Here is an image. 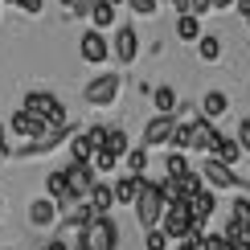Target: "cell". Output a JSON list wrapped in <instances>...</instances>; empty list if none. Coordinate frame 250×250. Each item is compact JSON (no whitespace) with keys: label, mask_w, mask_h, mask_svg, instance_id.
<instances>
[{"label":"cell","mask_w":250,"mask_h":250,"mask_svg":"<svg viewBox=\"0 0 250 250\" xmlns=\"http://www.w3.org/2000/svg\"><path fill=\"white\" fill-rule=\"evenodd\" d=\"M197 176H205L209 189H234V185H238V176L226 168V164H217L213 156H205V164H201V172H197Z\"/></svg>","instance_id":"cell-9"},{"label":"cell","mask_w":250,"mask_h":250,"mask_svg":"<svg viewBox=\"0 0 250 250\" xmlns=\"http://www.w3.org/2000/svg\"><path fill=\"white\" fill-rule=\"evenodd\" d=\"M82 250H115L119 246V226L111 222V217H95V222L82 230Z\"/></svg>","instance_id":"cell-4"},{"label":"cell","mask_w":250,"mask_h":250,"mask_svg":"<svg viewBox=\"0 0 250 250\" xmlns=\"http://www.w3.org/2000/svg\"><path fill=\"white\" fill-rule=\"evenodd\" d=\"M78 54H82V62H90V66H103V62L111 58V45H107V37H103V33L90 29V33L78 37Z\"/></svg>","instance_id":"cell-7"},{"label":"cell","mask_w":250,"mask_h":250,"mask_svg":"<svg viewBox=\"0 0 250 250\" xmlns=\"http://www.w3.org/2000/svg\"><path fill=\"white\" fill-rule=\"evenodd\" d=\"M140 181H144V176H123V181L115 185V189H111V197H115V205H131L135 201V193H140Z\"/></svg>","instance_id":"cell-15"},{"label":"cell","mask_w":250,"mask_h":250,"mask_svg":"<svg viewBox=\"0 0 250 250\" xmlns=\"http://www.w3.org/2000/svg\"><path fill=\"white\" fill-rule=\"evenodd\" d=\"M62 4H66V8H70V13H74V4H78V0H62Z\"/></svg>","instance_id":"cell-37"},{"label":"cell","mask_w":250,"mask_h":250,"mask_svg":"<svg viewBox=\"0 0 250 250\" xmlns=\"http://www.w3.org/2000/svg\"><path fill=\"white\" fill-rule=\"evenodd\" d=\"M17 8H25V13H41V0H17Z\"/></svg>","instance_id":"cell-33"},{"label":"cell","mask_w":250,"mask_h":250,"mask_svg":"<svg viewBox=\"0 0 250 250\" xmlns=\"http://www.w3.org/2000/svg\"><path fill=\"white\" fill-rule=\"evenodd\" d=\"M164 168H168V176H185V172H193V168H189V160H185L181 152H168V160H164Z\"/></svg>","instance_id":"cell-26"},{"label":"cell","mask_w":250,"mask_h":250,"mask_svg":"<svg viewBox=\"0 0 250 250\" xmlns=\"http://www.w3.org/2000/svg\"><path fill=\"white\" fill-rule=\"evenodd\" d=\"M90 21H95V33H103V29L115 21V8H111L107 0H95V4H90Z\"/></svg>","instance_id":"cell-19"},{"label":"cell","mask_w":250,"mask_h":250,"mask_svg":"<svg viewBox=\"0 0 250 250\" xmlns=\"http://www.w3.org/2000/svg\"><path fill=\"white\" fill-rule=\"evenodd\" d=\"M176 37L181 41H201V21L189 17V13H181L176 17Z\"/></svg>","instance_id":"cell-17"},{"label":"cell","mask_w":250,"mask_h":250,"mask_svg":"<svg viewBox=\"0 0 250 250\" xmlns=\"http://www.w3.org/2000/svg\"><path fill=\"white\" fill-rule=\"evenodd\" d=\"M213 209H217L213 189H201L197 197H189V217H193V226H197V230H205V222L213 217Z\"/></svg>","instance_id":"cell-8"},{"label":"cell","mask_w":250,"mask_h":250,"mask_svg":"<svg viewBox=\"0 0 250 250\" xmlns=\"http://www.w3.org/2000/svg\"><path fill=\"white\" fill-rule=\"evenodd\" d=\"M135 54H140V33H135L131 25H123L115 33V58L127 66V62H135Z\"/></svg>","instance_id":"cell-11"},{"label":"cell","mask_w":250,"mask_h":250,"mask_svg":"<svg viewBox=\"0 0 250 250\" xmlns=\"http://www.w3.org/2000/svg\"><path fill=\"white\" fill-rule=\"evenodd\" d=\"M131 205H135V222H140L144 230H156V226H160L164 201H160V189H156L148 176L140 181V193H135V201H131Z\"/></svg>","instance_id":"cell-3"},{"label":"cell","mask_w":250,"mask_h":250,"mask_svg":"<svg viewBox=\"0 0 250 250\" xmlns=\"http://www.w3.org/2000/svg\"><path fill=\"white\" fill-rule=\"evenodd\" d=\"M45 250H70V242H62V238H49V242H45Z\"/></svg>","instance_id":"cell-34"},{"label":"cell","mask_w":250,"mask_h":250,"mask_svg":"<svg viewBox=\"0 0 250 250\" xmlns=\"http://www.w3.org/2000/svg\"><path fill=\"white\" fill-rule=\"evenodd\" d=\"M119 86H123L119 74H99V78H90L86 86H82V99H86L90 107H111V103L119 99Z\"/></svg>","instance_id":"cell-5"},{"label":"cell","mask_w":250,"mask_h":250,"mask_svg":"<svg viewBox=\"0 0 250 250\" xmlns=\"http://www.w3.org/2000/svg\"><path fill=\"white\" fill-rule=\"evenodd\" d=\"M4 4H13V8H17V0H4Z\"/></svg>","instance_id":"cell-42"},{"label":"cell","mask_w":250,"mask_h":250,"mask_svg":"<svg viewBox=\"0 0 250 250\" xmlns=\"http://www.w3.org/2000/svg\"><path fill=\"white\" fill-rule=\"evenodd\" d=\"M25 115H33L37 123H45V127H66V111H62L58 95H45V90H33V95H25Z\"/></svg>","instance_id":"cell-2"},{"label":"cell","mask_w":250,"mask_h":250,"mask_svg":"<svg viewBox=\"0 0 250 250\" xmlns=\"http://www.w3.org/2000/svg\"><path fill=\"white\" fill-rule=\"evenodd\" d=\"M238 148H250V119H242V123H238Z\"/></svg>","instance_id":"cell-31"},{"label":"cell","mask_w":250,"mask_h":250,"mask_svg":"<svg viewBox=\"0 0 250 250\" xmlns=\"http://www.w3.org/2000/svg\"><path fill=\"white\" fill-rule=\"evenodd\" d=\"M238 0H209V13H226V8H234Z\"/></svg>","instance_id":"cell-32"},{"label":"cell","mask_w":250,"mask_h":250,"mask_svg":"<svg viewBox=\"0 0 250 250\" xmlns=\"http://www.w3.org/2000/svg\"><path fill=\"white\" fill-rule=\"evenodd\" d=\"M230 217H234V222H250V201H246V197H238V201H234Z\"/></svg>","instance_id":"cell-29"},{"label":"cell","mask_w":250,"mask_h":250,"mask_svg":"<svg viewBox=\"0 0 250 250\" xmlns=\"http://www.w3.org/2000/svg\"><path fill=\"white\" fill-rule=\"evenodd\" d=\"M144 246H148V250H168V238H164L160 230H148V234H144Z\"/></svg>","instance_id":"cell-28"},{"label":"cell","mask_w":250,"mask_h":250,"mask_svg":"<svg viewBox=\"0 0 250 250\" xmlns=\"http://www.w3.org/2000/svg\"><path fill=\"white\" fill-rule=\"evenodd\" d=\"M234 8H242V17H250V0H238Z\"/></svg>","instance_id":"cell-35"},{"label":"cell","mask_w":250,"mask_h":250,"mask_svg":"<svg viewBox=\"0 0 250 250\" xmlns=\"http://www.w3.org/2000/svg\"><path fill=\"white\" fill-rule=\"evenodd\" d=\"M45 189H49V201H54V205H58V201H66V197H70V189H66V172H62V168H58V172H49Z\"/></svg>","instance_id":"cell-21"},{"label":"cell","mask_w":250,"mask_h":250,"mask_svg":"<svg viewBox=\"0 0 250 250\" xmlns=\"http://www.w3.org/2000/svg\"><path fill=\"white\" fill-rule=\"evenodd\" d=\"M107 131H111V127H90L86 135H82V140H86V144H90V148H95V152H99V148H103V144H107Z\"/></svg>","instance_id":"cell-27"},{"label":"cell","mask_w":250,"mask_h":250,"mask_svg":"<svg viewBox=\"0 0 250 250\" xmlns=\"http://www.w3.org/2000/svg\"><path fill=\"white\" fill-rule=\"evenodd\" d=\"M8 152V144H4V127H0V156H4Z\"/></svg>","instance_id":"cell-36"},{"label":"cell","mask_w":250,"mask_h":250,"mask_svg":"<svg viewBox=\"0 0 250 250\" xmlns=\"http://www.w3.org/2000/svg\"><path fill=\"white\" fill-rule=\"evenodd\" d=\"M246 25H250V17H246Z\"/></svg>","instance_id":"cell-43"},{"label":"cell","mask_w":250,"mask_h":250,"mask_svg":"<svg viewBox=\"0 0 250 250\" xmlns=\"http://www.w3.org/2000/svg\"><path fill=\"white\" fill-rule=\"evenodd\" d=\"M172 131H176V119L172 115H156L148 127H144V148H148V144H168Z\"/></svg>","instance_id":"cell-10"},{"label":"cell","mask_w":250,"mask_h":250,"mask_svg":"<svg viewBox=\"0 0 250 250\" xmlns=\"http://www.w3.org/2000/svg\"><path fill=\"white\" fill-rule=\"evenodd\" d=\"M70 250H82V242H74V246H70Z\"/></svg>","instance_id":"cell-40"},{"label":"cell","mask_w":250,"mask_h":250,"mask_svg":"<svg viewBox=\"0 0 250 250\" xmlns=\"http://www.w3.org/2000/svg\"><path fill=\"white\" fill-rule=\"evenodd\" d=\"M107 4H111V8H115V4H123V0H107Z\"/></svg>","instance_id":"cell-39"},{"label":"cell","mask_w":250,"mask_h":250,"mask_svg":"<svg viewBox=\"0 0 250 250\" xmlns=\"http://www.w3.org/2000/svg\"><path fill=\"white\" fill-rule=\"evenodd\" d=\"M152 107L160 111V115H172V111H176V90L172 86H156L152 90Z\"/></svg>","instance_id":"cell-18"},{"label":"cell","mask_w":250,"mask_h":250,"mask_svg":"<svg viewBox=\"0 0 250 250\" xmlns=\"http://www.w3.org/2000/svg\"><path fill=\"white\" fill-rule=\"evenodd\" d=\"M131 4V13H140V17H156V0H127Z\"/></svg>","instance_id":"cell-30"},{"label":"cell","mask_w":250,"mask_h":250,"mask_svg":"<svg viewBox=\"0 0 250 250\" xmlns=\"http://www.w3.org/2000/svg\"><path fill=\"white\" fill-rule=\"evenodd\" d=\"M41 127H45V123H37L33 115H25V111H13V131H17V135H37Z\"/></svg>","instance_id":"cell-22"},{"label":"cell","mask_w":250,"mask_h":250,"mask_svg":"<svg viewBox=\"0 0 250 250\" xmlns=\"http://www.w3.org/2000/svg\"><path fill=\"white\" fill-rule=\"evenodd\" d=\"M127 168H131V176H144V172H148V148H131V152H127Z\"/></svg>","instance_id":"cell-23"},{"label":"cell","mask_w":250,"mask_h":250,"mask_svg":"<svg viewBox=\"0 0 250 250\" xmlns=\"http://www.w3.org/2000/svg\"><path fill=\"white\" fill-rule=\"evenodd\" d=\"M99 152H107L111 160H119V156L127 152V131H119V127H115V131H107V144H103Z\"/></svg>","instance_id":"cell-20"},{"label":"cell","mask_w":250,"mask_h":250,"mask_svg":"<svg viewBox=\"0 0 250 250\" xmlns=\"http://www.w3.org/2000/svg\"><path fill=\"white\" fill-rule=\"evenodd\" d=\"M226 107H230V103H226L222 90H209V95L201 99V115H205V123H213L217 115H226Z\"/></svg>","instance_id":"cell-16"},{"label":"cell","mask_w":250,"mask_h":250,"mask_svg":"<svg viewBox=\"0 0 250 250\" xmlns=\"http://www.w3.org/2000/svg\"><path fill=\"white\" fill-rule=\"evenodd\" d=\"M209 156H213L217 164H226V168H230V164L238 160V156H242V148H238V144L230 140V135H217V140H213V152H209Z\"/></svg>","instance_id":"cell-13"},{"label":"cell","mask_w":250,"mask_h":250,"mask_svg":"<svg viewBox=\"0 0 250 250\" xmlns=\"http://www.w3.org/2000/svg\"><path fill=\"white\" fill-rule=\"evenodd\" d=\"M176 250H193V246H189V242H181V246H176Z\"/></svg>","instance_id":"cell-38"},{"label":"cell","mask_w":250,"mask_h":250,"mask_svg":"<svg viewBox=\"0 0 250 250\" xmlns=\"http://www.w3.org/2000/svg\"><path fill=\"white\" fill-rule=\"evenodd\" d=\"M111 205H115L111 185H95V189H90V209H95V217H111Z\"/></svg>","instance_id":"cell-14"},{"label":"cell","mask_w":250,"mask_h":250,"mask_svg":"<svg viewBox=\"0 0 250 250\" xmlns=\"http://www.w3.org/2000/svg\"><path fill=\"white\" fill-rule=\"evenodd\" d=\"M29 222L33 226H54L58 222V205L49 201V197H37V201L29 205Z\"/></svg>","instance_id":"cell-12"},{"label":"cell","mask_w":250,"mask_h":250,"mask_svg":"<svg viewBox=\"0 0 250 250\" xmlns=\"http://www.w3.org/2000/svg\"><path fill=\"white\" fill-rule=\"evenodd\" d=\"M217 131L213 123H205V119H193V123H176V131H172V148H193V152H205L209 156L213 152V140H217Z\"/></svg>","instance_id":"cell-1"},{"label":"cell","mask_w":250,"mask_h":250,"mask_svg":"<svg viewBox=\"0 0 250 250\" xmlns=\"http://www.w3.org/2000/svg\"><path fill=\"white\" fill-rule=\"evenodd\" d=\"M70 156H74V164H90V156H95V148H90L82 135H74L70 140Z\"/></svg>","instance_id":"cell-24"},{"label":"cell","mask_w":250,"mask_h":250,"mask_svg":"<svg viewBox=\"0 0 250 250\" xmlns=\"http://www.w3.org/2000/svg\"><path fill=\"white\" fill-rule=\"evenodd\" d=\"M197 49H201V62H217V58H222V41H217V37H201Z\"/></svg>","instance_id":"cell-25"},{"label":"cell","mask_w":250,"mask_h":250,"mask_svg":"<svg viewBox=\"0 0 250 250\" xmlns=\"http://www.w3.org/2000/svg\"><path fill=\"white\" fill-rule=\"evenodd\" d=\"M168 4H176V8H181V0H168Z\"/></svg>","instance_id":"cell-41"},{"label":"cell","mask_w":250,"mask_h":250,"mask_svg":"<svg viewBox=\"0 0 250 250\" xmlns=\"http://www.w3.org/2000/svg\"><path fill=\"white\" fill-rule=\"evenodd\" d=\"M62 172H66V189H70V197H78V201H82V197H90V189L99 185L90 164H74V160H70Z\"/></svg>","instance_id":"cell-6"}]
</instances>
